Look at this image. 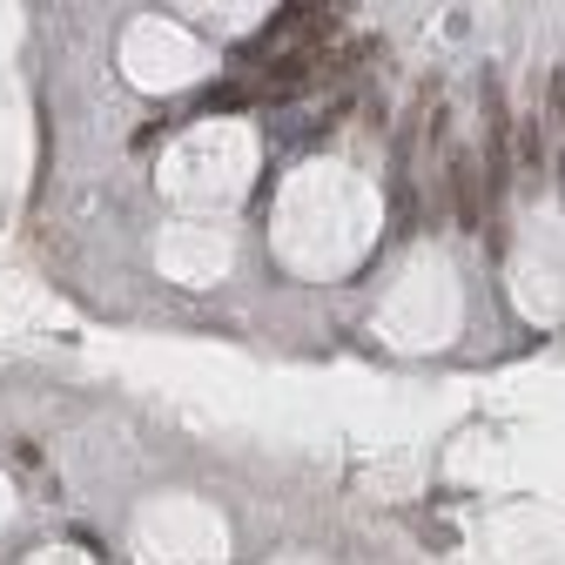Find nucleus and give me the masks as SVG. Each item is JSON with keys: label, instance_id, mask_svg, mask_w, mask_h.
I'll list each match as a JSON object with an SVG mask.
<instances>
[{"label": "nucleus", "instance_id": "f257e3e1", "mask_svg": "<svg viewBox=\"0 0 565 565\" xmlns=\"http://www.w3.org/2000/svg\"><path fill=\"white\" fill-rule=\"evenodd\" d=\"M437 182H444V202H452V216H458V229L471 236V229H484V209H492V189H484V161L465 148V142H452L437 155Z\"/></svg>", "mask_w": 565, "mask_h": 565}, {"label": "nucleus", "instance_id": "f03ea898", "mask_svg": "<svg viewBox=\"0 0 565 565\" xmlns=\"http://www.w3.org/2000/svg\"><path fill=\"white\" fill-rule=\"evenodd\" d=\"M512 161H518V182H525V189H539V182H545V129H539L532 115H525V121H518V135H512Z\"/></svg>", "mask_w": 565, "mask_h": 565}, {"label": "nucleus", "instance_id": "7ed1b4c3", "mask_svg": "<svg viewBox=\"0 0 565 565\" xmlns=\"http://www.w3.org/2000/svg\"><path fill=\"white\" fill-rule=\"evenodd\" d=\"M545 101H552V129H558V148H565V68H552V88H545Z\"/></svg>", "mask_w": 565, "mask_h": 565}]
</instances>
